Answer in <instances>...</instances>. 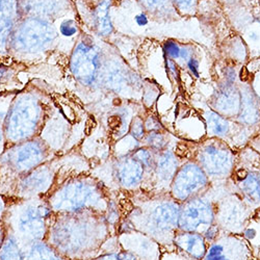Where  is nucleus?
<instances>
[{
    "mask_svg": "<svg viewBox=\"0 0 260 260\" xmlns=\"http://www.w3.org/2000/svg\"><path fill=\"white\" fill-rule=\"evenodd\" d=\"M241 91V108L236 117L238 124L252 127L260 122V100L255 95L251 86H246Z\"/></svg>",
    "mask_w": 260,
    "mask_h": 260,
    "instance_id": "25",
    "label": "nucleus"
},
{
    "mask_svg": "<svg viewBox=\"0 0 260 260\" xmlns=\"http://www.w3.org/2000/svg\"><path fill=\"white\" fill-rule=\"evenodd\" d=\"M113 190L91 173L68 179L47 197L54 213L96 212L105 214Z\"/></svg>",
    "mask_w": 260,
    "mask_h": 260,
    "instance_id": "5",
    "label": "nucleus"
},
{
    "mask_svg": "<svg viewBox=\"0 0 260 260\" xmlns=\"http://www.w3.org/2000/svg\"><path fill=\"white\" fill-rule=\"evenodd\" d=\"M24 260H69L56 252L46 241H41L23 249Z\"/></svg>",
    "mask_w": 260,
    "mask_h": 260,
    "instance_id": "30",
    "label": "nucleus"
},
{
    "mask_svg": "<svg viewBox=\"0 0 260 260\" xmlns=\"http://www.w3.org/2000/svg\"><path fill=\"white\" fill-rule=\"evenodd\" d=\"M165 64H166V68H167L169 76L172 79L177 81L179 78V69H178L176 61L169 58V57H165Z\"/></svg>",
    "mask_w": 260,
    "mask_h": 260,
    "instance_id": "44",
    "label": "nucleus"
},
{
    "mask_svg": "<svg viewBox=\"0 0 260 260\" xmlns=\"http://www.w3.org/2000/svg\"><path fill=\"white\" fill-rule=\"evenodd\" d=\"M210 179L200 165L189 160L181 164L170 187L173 199L183 203L193 197L201 196L210 187Z\"/></svg>",
    "mask_w": 260,
    "mask_h": 260,
    "instance_id": "13",
    "label": "nucleus"
},
{
    "mask_svg": "<svg viewBox=\"0 0 260 260\" xmlns=\"http://www.w3.org/2000/svg\"><path fill=\"white\" fill-rule=\"evenodd\" d=\"M91 169L92 164L83 152L72 149L67 153L42 164L21 179L16 186L13 198H47L68 179L90 173Z\"/></svg>",
    "mask_w": 260,
    "mask_h": 260,
    "instance_id": "4",
    "label": "nucleus"
},
{
    "mask_svg": "<svg viewBox=\"0 0 260 260\" xmlns=\"http://www.w3.org/2000/svg\"><path fill=\"white\" fill-rule=\"evenodd\" d=\"M144 117V124L147 133L151 132H166V128L159 119L153 114H146Z\"/></svg>",
    "mask_w": 260,
    "mask_h": 260,
    "instance_id": "40",
    "label": "nucleus"
},
{
    "mask_svg": "<svg viewBox=\"0 0 260 260\" xmlns=\"http://www.w3.org/2000/svg\"><path fill=\"white\" fill-rule=\"evenodd\" d=\"M7 147H8V144H7L6 134H5V128H4L3 123L0 122V156L3 155Z\"/></svg>",
    "mask_w": 260,
    "mask_h": 260,
    "instance_id": "47",
    "label": "nucleus"
},
{
    "mask_svg": "<svg viewBox=\"0 0 260 260\" xmlns=\"http://www.w3.org/2000/svg\"><path fill=\"white\" fill-rule=\"evenodd\" d=\"M211 110L227 119L237 117L241 108V91L235 83L224 81L220 83L211 98Z\"/></svg>",
    "mask_w": 260,
    "mask_h": 260,
    "instance_id": "22",
    "label": "nucleus"
},
{
    "mask_svg": "<svg viewBox=\"0 0 260 260\" xmlns=\"http://www.w3.org/2000/svg\"><path fill=\"white\" fill-rule=\"evenodd\" d=\"M214 203L215 224L228 233L242 234L247 226L251 207L244 201L240 193H226Z\"/></svg>",
    "mask_w": 260,
    "mask_h": 260,
    "instance_id": "14",
    "label": "nucleus"
},
{
    "mask_svg": "<svg viewBox=\"0 0 260 260\" xmlns=\"http://www.w3.org/2000/svg\"><path fill=\"white\" fill-rule=\"evenodd\" d=\"M90 173L112 190L134 192L142 189L146 171L132 155H111L98 166L92 167Z\"/></svg>",
    "mask_w": 260,
    "mask_h": 260,
    "instance_id": "11",
    "label": "nucleus"
},
{
    "mask_svg": "<svg viewBox=\"0 0 260 260\" xmlns=\"http://www.w3.org/2000/svg\"><path fill=\"white\" fill-rule=\"evenodd\" d=\"M91 260H140L135 254L121 248L117 235L108 238L104 244L101 253Z\"/></svg>",
    "mask_w": 260,
    "mask_h": 260,
    "instance_id": "31",
    "label": "nucleus"
},
{
    "mask_svg": "<svg viewBox=\"0 0 260 260\" xmlns=\"http://www.w3.org/2000/svg\"><path fill=\"white\" fill-rule=\"evenodd\" d=\"M16 94L17 92H6L0 94V122L3 123V125Z\"/></svg>",
    "mask_w": 260,
    "mask_h": 260,
    "instance_id": "39",
    "label": "nucleus"
},
{
    "mask_svg": "<svg viewBox=\"0 0 260 260\" xmlns=\"http://www.w3.org/2000/svg\"><path fill=\"white\" fill-rule=\"evenodd\" d=\"M144 84L141 77L119 55L112 52L111 47H106L99 81L100 93L112 95L122 101H132L138 93H143Z\"/></svg>",
    "mask_w": 260,
    "mask_h": 260,
    "instance_id": "10",
    "label": "nucleus"
},
{
    "mask_svg": "<svg viewBox=\"0 0 260 260\" xmlns=\"http://www.w3.org/2000/svg\"><path fill=\"white\" fill-rule=\"evenodd\" d=\"M55 26L59 36V44L61 42L73 41L74 44L83 34L82 23L77 14L63 17L55 22Z\"/></svg>",
    "mask_w": 260,
    "mask_h": 260,
    "instance_id": "28",
    "label": "nucleus"
},
{
    "mask_svg": "<svg viewBox=\"0 0 260 260\" xmlns=\"http://www.w3.org/2000/svg\"><path fill=\"white\" fill-rule=\"evenodd\" d=\"M122 249L135 254L140 260H160L162 247L153 238L135 229H127L117 234Z\"/></svg>",
    "mask_w": 260,
    "mask_h": 260,
    "instance_id": "21",
    "label": "nucleus"
},
{
    "mask_svg": "<svg viewBox=\"0 0 260 260\" xmlns=\"http://www.w3.org/2000/svg\"><path fill=\"white\" fill-rule=\"evenodd\" d=\"M252 250L244 236L226 232L209 245L202 260H252Z\"/></svg>",
    "mask_w": 260,
    "mask_h": 260,
    "instance_id": "19",
    "label": "nucleus"
},
{
    "mask_svg": "<svg viewBox=\"0 0 260 260\" xmlns=\"http://www.w3.org/2000/svg\"><path fill=\"white\" fill-rule=\"evenodd\" d=\"M237 188L241 197L252 208L260 206V178L255 172H245L237 179Z\"/></svg>",
    "mask_w": 260,
    "mask_h": 260,
    "instance_id": "26",
    "label": "nucleus"
},
{
    "mask_svg": "<svg viewBox=\"0 0 260 260\" xmlns=\"http://www.w3.org/2000/svg\"><path fill=\"white\" fill-rule=\"evenodd\" d=\"M138 114L142 113L137 111L136 105H133L130 101L113 105L105 112L104 127L106 135L111 140V146L128 134L130 124Z\"/></svg>",
    "mask_w": 260,
    "mask_h": 260,
    "instance_id": "20",
    "label": "nucleus"
},
{
    "mask_svg": "<svg viewBox=\"0 0 260 260\" xmlns=\"http://www.w3.org/2000/svg\"><path fill=\"white\" fill-rule=\"evenodd\" d=\"M169 143L170 139L166 130V132L147 133L142 142V145L156 151V152H160V151L169 148Z\"/></svg>",
    "mask_w": 260,
    "mask_h": 260,
    "instance_id": "35",
    "label": "nucleus"
},
{
    "mask_svg": "<svg viewBox=\"0 0 260 260\" xmlns=\"http://www.w3.org/2000/svg\"><path fill=\"white\" fill-rule=\"evenodd\" d=\"M59 45L55 23L32 17L20 19L9 47V57L21 62L46 57Z\"/></svg>",
    "mask_w": 260,
    "mask_h": 260,
    "instance_id": "8",
    "label": "nucleus"
},
{
    "mask_svg": "<svg viewBox=\"0 0 260 260\" xmlns=\"http://www.w3.org/2000/svg\"><path fill=\"white\" fill-rule=\"evenodd\" d=\"M162 51L165 54V57H169L173 60H183L186 62V60L193 55L192 49H190L187 46L179 44L178 42L174 40H167L162 44Z\"/></svg>",
    "mask_w": 260,
    "mask_h": 260,
    "instance_id": "33",
    "label": "nucleus"
},
{
    "mask_svg": "<svg viewBox=\"0 0 260 260\" xmlns=\"http://www.w3.org/2000/svg\"><path fill=\"white\" fill-rule=\"evenodd\" d=\"M137 22L140 24V25H146L148 22H149V16L145 13L139 15L137 17Z\"/></svg>",
    "mask_w": 260,
    "mask_h": 260,
    "instance_id": "49",
    "label": "nucleus"
},
{
    "mask_svg": "<svg viewBox=\"0 0 260 260\" xmlns=\"http://www.w3.org/2000/svg\"><path fill=\"white\" fill-rule=\"evenodd\" d=\"M113 235L105 214L54 213L45 241L69 260H91L101 253Z\"/></svg>",
    "mask_w": 260,
    "mask_h": 260,
    "instance_id": "2",
    "label": "nucleus"
},
{
    "mask_svg": "<svg viewBox=\"0 0 260 260\" xmlns=\"http://www.w3.org/2000/svg\"><path fill=\"white\" fill-rule=\"evenodd\" d=\"M106 52L105 43L90 32H84L74 45L69 69L83 91L98 93L101 70Z\"/></svg>",
    "mask_w": 260,
    "mask_h": 260,
    "instance_id": "9",
    "label": "nucleus"
},
{
    "mask_svg": "<svg viewBox=\"0 0 260 260\" xmlns=\"http://www.w3.org/2000/svg\"><path fill=\"white\" fill-rule=\"evenodd\" d=\"M174 247L193 259L202 260L207 252V243L202 234L178 230L174 237Z\"/></svg>",
    "mask_w": 260,
    "mask_h": 260,
    "instance_id": "24",
    "label": "nucleus"
},
{
    "mask_svg": "<svg viewBox=\"0 0 260 260\" xmlns=\"http://www.w3.org/2000/svg\"><path fill=\"white\" fill-rule=\"evenodd\" d=\"M119 196L122 220L118 230L132 228L153 238L165 249H175L174 237L179 230L181 203L170 193L154 194L142 189L119 191Z\"/></svg>",
    "mask_w": 260,
    "mask_h": 260,
    "instance_id": "1",
    "label": "nucleus"
},
{
    "mask_svg": "<svg viewBox=\"0 0 260 260\" xmlns=\"http://www.w3.org/2000/svg\"><path fill=\"white\" fill-rule=\"evenodd\" d=\"M215 223L214 202L204 196L193 197L181 203L179 230L203 233Z\"/></svg>",
    "mask_w": 260,
    "mask_h": 260,
    "instance_id": "16",
    "label": "nucleus"
},
{
    "mask_svg": "<svg viewBox=\"0 0 260 260\" xmlns=\"http://www.w3.org/2000/svg\"><path fill=\"white\" fill-rule=\"evenodd\" d=\"M54 212L47 198H8L5 212L7 230L16 238L22 249L45 241Z\"/></svg>",
    "mask_w": 260,
    "mask_h": 260,
    "instance_id": "6",
    "label": "nucleus"
},
{
    "mask_svg": "<svg viewBox=\"0 0 260 260\" xmlns=\"http://www.w3.org/2000/svg\"><path fill=\"white\" fill-rule=\"evenodd\" d=\"M259 178H260V173H259Z\"/></svg>",
    "mask_w": 260,
    "mask_h": 260,
    "instance_id": "52",
    "label": "nucleus"
},
{
    "mask_svg": "<svg viewBox=\"0 0 260 260\" xmlns=\"http://www.w3.org/2000/svg\"><path fill=\"white\" fill-rule=\"evenodd\" d=\"M21 18L19 0H0V57H9L11 38Z\"/></svg>",
    "mask_w": 260,
    "mask_h": 260,
    "instance_id": "23",
    "label": "nucleus"
},
{
    "mask_svg": "<svg viewBox=\"0 0 260 260\" xmlns=\"http://www.w3.org/2000/svg\"><path fill=\"white\" fill-rule=\"evenodd\" d=\"M15 77L16 70L13 67L9 66V64L0 63V88L12 83Z\"/></svg>",
    "mask_w": 260,
    "mask_h": 260,
    "instance_id": "41",
    "label": "nucleus"
},
{
    "mask_svg": "<svg viewBox=\"0 0 260 260\" xmlns=\"http://www.w3.org/2000/svg\"><path fill=\"white\" fill-rule=\"evenodd\" d=\"M82 2H85L88 4H97V3L101 2V0H82Z\"/></svg>",
    "mask_w": 260,
    "mask_h": 260,
    "instance_id": "51",
    "label": "nucleus"
},
{
    "mask_svg": "<svg viewBox=\"0 0 260 260\" xmlns=\"http://www.w3.org/2000/svg\"><path fill=\"white\" fill-rule=\"evenodd\" d=\"M178 15H189L197 8L199 0H171Z\"/></svg>",
    "mask_w": 260,
    "mask_h": 260,
    "instance_id": "38",
    "label": "nucleus"
},
{
    "mask_svg": "<svg viewBox=\"0 0 260 260\" xmlns=\"http://www.w3.org/2000/svg\"><path fill=\"white\" fill-rule=\"evenodd\" d=\"M158 94H159V91L155 85H153L152 83H148V84L145 83L144 89H143V93H142L143 105L146 108H150L156 101V99L158 97Z\"/></svg>",
    "mask_w": 260,
    "mask_h": 260,
    "instance_id": "37",
    "label": "nucleus"
},
{
    "mask_svg": "<svg viewBox=\"0 0 260 260\" xmlns=\"http://www.w3.org/2000/svg\"><path fill=\"white\" fill-rule=\"evenodd\" d=\"M181 166L175 151L168 148L157 152L153 172L145 178L142 190L149 193H170L171 183Z\"/></svg>",
    "mask_w": 260,
    "mask_h": 260,
    "instance_id": "17",
    "label": "nucleus"
},
{
    "mask_svg": "<svg viewBox=\"0 0 260 260\" xmlns=\"http://www.w3.org/2000/svg\"><path fill=\"white\" fill-rule=\"evenodd\" d=\"M223 230L219 227L218 224H212L204 233H203V236L205 238V241L207 244H212L213 242H215L216 240H218L219 236L221 235V232Z\"/></svg>",
    "mask_w": 260,
    "mask_h": 260,
    "instance_id": "43",
    "label": "nucleus"
},
{
    "mask_svg": "<svg viewBox=\"0 0 260 260\" xmlns=\"http://www.w3.org/2000/svg\"><path fill=\"white\" fill-rule=\"evenodd\" d=\"M51 110V99L37 86L17 91L4 121L8 146L39 138Z\"/></svg>",
    "mask_w": 260,
    "mask_h": 260,
    "instance_id": "3",
    "label": "nucleus"
},
{
    "mask_svg": "<svg viewBox=\"0 0 260 260\" xmlns=\"http://www.w3.org/2000/svg\"><path fill=\"white\" fill-rule=\"evenodd\" d=\"M22 17H32L55 23L59 19L77 14L74 0H19Z\"/></svg>",
    "mask_w": 260,
    "mask_h": 260,
    "instance_id": "18",
    "label": "nucleus"
},
{
    "mask_svg": "<svg viewBox=\"0 0 260 260\" xmlns=\"http://www.w3.org/2000/svg\"><path fill=\"white\" fill-rule=\"evenodd\" d=\"M7 204H8V198L0 194V248H2L7 235V228L5 224V212H6Z\"/></svg>",
    "mask_w": 260,
    "mask_h": 260,
    "instance_id": "42",
    "label": "nucleus"
},
{
    "mask_svg": "<svg viewBox=\"0 0 260 260\" xmlns=\"http://www.w3.org/2000/svg\"><path fill=\"white\" fill-rule=\"evenodd\" d=\"M156 155H157L156 151L150 149L146 146H141L136 151H134V153L132 154V156L136 158L139 162H141L142 166L145 168V171H146L145 178L148 177L151 173L153 172L155 167V161H156Z\"/></svg>",
    "mask_w": 260,
    "mask_h": 260,
    "instance_id": "34",
    "label": "nucleus"
},
{
    "mask_svg": "<svg viewBox=\"0 0 260 260\" xmlns=\"http://www.w3.org/2000/svg\"><path fill=\"white\" fill-rule=\"evenodd\" d=\"M248 37H249V40L252 41V42H258V40H259V35H258L257 31H255V30L249 31Z\"/></svg>",
    "mask_w": 260,
    "mask_h": 260,
    "instance_id": "50",
    "label": "nucleus"
},
{
    "mask_svg": "<svg viewBox=\"0 0 260 260\" xmlns=\"http://www.w3.org/2000/svg\"><path fill=\"white\" fill-rule=\"evenodd\" d=\"M194 161L204 170L210 181H222L232 175L235 156L225 142L210 138L199 147Z\"/></svg>",
    "mask_w": 260,
    "mask_h": 260,
    "instance_id": "12",
    "label": "nucleus"
},
{
    "mask_svg": "<svg viewBox=\"0 0 260 260\" xmlns=\"http://www.w3.org/2000/svg\"><path fill=\"white\" fill-rule=\"evenodd\" d=\"M0 260H24L22 247L8 230L3 246L0 248Z\"/></svg>",
    "mask_w": 260,
    "mask_h": 260,
    "instance_id": "32",
    "label": "nucleus"
},
{
    "mask_svg": "<svg viewBox=\"0 0 260 260\" xmlns=\"http://www.w3.org/2000/svg\"><path fill=\"white\" fill-rule=\"evenodd\" d=\"M146 134L147 132L144 124V117L142 114H138L137 116H135V118L132 121V124H130L128 135H130L134 139L142 143Z\"/></svg>",
    "mask_w": 260,
    "mask_h": 260,
    "instance_id": "36",
    "label": "nucleus"
},
{
    "mask_svg": "<svg viewBox=\"0 0 260 260\" xmlns=\"http://www.w3.org/2000/svg\"><path fill=\"white\" fill-rule=\"evenodd\" d=\"M252 90L254 91L255 95L258 97V99L260 100V73L257 74L253 80V83L251 85Z\"/></svg>",
    "mask_w": 260,
    "mask_h": 260,
    "instance_id": "48",
    "label": "nucleus"
},
{
    "mask_svg": "<svg viewBox=\"0 0 260 260\" xmlns=\"http://www.w3.org/2000/svg\"><path fill=\"white\" fill-rule=\"evenodd\" d=\"M204 120L208 137L223 140L231 134L232 124L230 119L223 117L216 112L212 110L207 111L204 114Z\"/></svg>",
    "mask_w": 260,
    "mask_h": 260,
    "instance_id": "29",
    "label": "nucleus"
},
{
    "mask_svg": "<svg viewBox=\"0 0 260 260\" xmlns=\"http://www.w3.org/2000/svg\"><path fill=\"white\" fill-rule=\"evenodd\" d=\"M223 74H224V81H227V82H230V83H235L236 71H235L234 68H232V67L225 68Z\"/></svg>",
    "mask_w": 260,
    "mask_h": 260,
    "instance_id": "46",
    "label": "nucleus"
},
{
    "mask_svg": "<svg viewBox=\"0 0 260 260\" xmlns=\"http://www.w3.org/2000/svg\"><path fill=\"white\" fill-rule=\"evenodd\" d=\"M186 68L190 72V74L194 77H199L200 74V63L196 56H191L186 60Z\"/></svg>",
    "mask_w": 260,
    "mask_h": 260,
    "instance_id": "45",
    "label": "nucleus"
},
{
    "mask_svg": "<svg viewBox=\"0 0 260 260\" xmlns=\"http://www.w3.org/2000/svg\"><path fill=\"white\" fill-rule=\"evenodd\" d=\"M137 3L149 18L156 21L174 20L178 16L171 0H137Z\"/></svg>",
    "mask_w": 260,
    "mask_h": 260,
    "instance_id": "27",
    "label": "nucleus"
},
{
    "mask_svg": "<svg viewBox=\"0 0 260 260\" xmlns=\"http://www.w3.org/2000/svg\"><path fill=\"white\" fill-rule=\"evenodd\" d=\"M77 15L82 25H85L91 35L106 41L115 32L111 17L114 0H101L97 4H88L82 0H74Z\"/></svg>",
    "mask_w": 260,
    "mask_h": 260,
    "instance_id": "15",
    "label": "nucleus"
},
{
    "mask_svg": "<svg viewBox=\"0 0 260 260\" xmlns=\"http://www.w3.org/2000/svg\"><path fill=\"white\" fill-rule=\"evenodd\" d=\"M57 155L40 137L8 146L0 156V194L9 199L13 198L21 179Z\"/></svg>",
    "mask_w": 260,
    "mask_h": 260,
    "instance_id": "7",
    "label": "nucleus"
}]
</instances>
